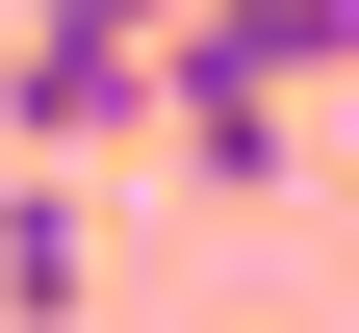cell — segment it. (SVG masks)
<instances>
[{
    "mask_svg": "<svg viewBox=\"0 0 359 333\" xmlns=\"http://www.w3.org/2000/svg\"><path fill=\"white\" fill-rule=\"evenodd\" d=\"M77 282H103V231H77V179H26L0 205V308H77Z\"/></svg>",
    "mask_w": 359,
    "mask_h": 333,
    "instance_id": "cell-2",
    "label": "cell"
},
{
    "mask_svg": "<svg viewBox=\"0 0 359 333\" xmlns=\"http://www.w3.org/2000/svg\"><path fill=\"white\" fill-rule=\"evenodd\" d=\"M154 52H180V0H26L0 26V128L26 154H128L154 128Z\"/></svg>",
    "mask_w": 359,
    "mask_h": 333,
    "instance_id": "cell-1",
    "label": "cell"
},
{
    "mask_svg": "<svg viewBox=\"0 0 359 333\" xmlns=\"http://www.w3.org/2000/svg\"><path fill=\"white\" fill-rule=\"evenodd\" d=\"M0 26H26V0H0Z\"/></svg>",
    "mask_w": 359,
    "mask_h": 333,
    "instance_id": "cell-3",
    "label": "cell"
}]
</instances>
